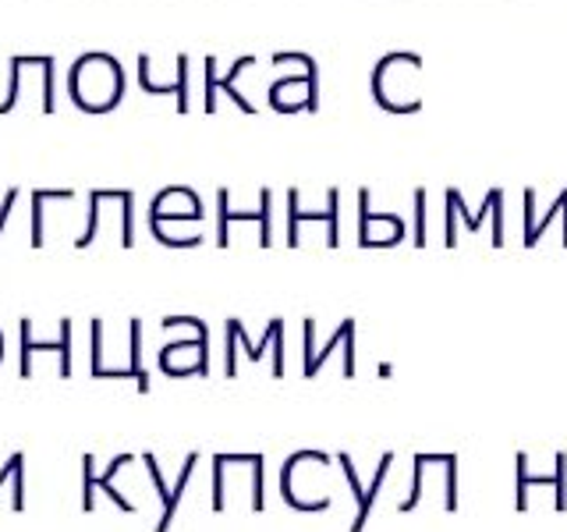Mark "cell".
<instances>
[{"mask_svg": "<svg viewBox=\"0 0 567 532\" xmlns=\"http://www.w3.org/2000/svg\"><path fill=\"white\" fill-rule=\"evenodd\" d=\"M71 96L89 114L111 111L121 96V68L106 53H85L71 68Z\"/></svg>", "mask_w": 567, "mask_h": 532, "instance_id": "1", "label": "cell"}, {"mask_svg": "<svg viewBox=\"0 0 567 532\" xmlns=\"http://www.w3.org/2000/svg\"><path fill=\"white\" fill-rule=\"evenodd\" d=\"M124 466H132V454H117L111 466H106V472H96V454H82V511L85 514H93L96 511V497L100 493H106L111 501L124 511V514H132L135 511V504H128V497H124L121 490H117V472L124 469Z\"/></svg>", "mask_w": 567, "mask_h": 532, "instance_id": "2", "label": "cell"}, {"mask_svg": "<svg viewBox=\"0 0 567 532\" xmlns=\"http://www.w3.org/2000/svg\"><path fill=\"white\" fill-rule=\"evenodd\" d=\"M18 330H22V366H18V377H22V380L32 377V369H35L32 362H35V355H40V351H58V372H61V380L71 377V319L68 316L61 319V327H58L61 334L53 337V341H40V337H35L29 316L18 319Z\"/></svg>", "mask_w": 567, "mask_h": 532, "instance_id": "3", "label": "cell"}, {"mask_svg": "<svg viewBox=\"0 0 567 532\" xmlns=\"http://www.w3.org/2000/svg\"><path fill=\"white\" fill-rule=\"evenodd\" d=\"M159 369L167 377H185V372H206V337H195V341H177L159 351Z\"/></svg>", "mask_w": 567, "mask_h": 532, "instance_id": "4", "label": "cell"}, {"mask_svg": "<svg viewBox=\"0 0 567 532\" xmlns=\"http://www.w3.org/2000/svg\"><path fill=\"white\" fill-rule=\"evenodd\" d=\"M142 461H146V469H150L153 483H156V490H159V501H164V514H159L156 532H167V525H171V519H174V511H177V501H182V493H185V487H188V475H192V469H195V461H199V454H188L185 469H182V475H177V483H174L171 490H167L164 475H159V469H156V458H153V454H142Z\"/></svg>", "mask_w": 567, "mask_h": 532, "instance_id": "5", "label": "cell"}, {"mask_svg": "<svg viewBox=\"0 0 567 532\" xmlns=\"http://www.w3.org/2000/svg\"><path fill=\"white\" fill-rule=\"evenodd\" d=\"M11 487L14 490V504L11 511L14 514H22L25 511V454L22 451H14L4 466H0V490Z\"/></svg>", "mask_w": 567, "mask_h": 532, "instance_id": "6", "label": "cell"}, {"mask_svg": "<svg viewBox=\"0 0 567 532\" xmlns=\"http://www.w3.org/2000/svg\"><path fill=\"white\" fill-rule=\"evenodd\" d=\"M50 200H58V203H71L75 200V192L71 188H35L32 192V248H43V206Z\"/></svg>", "mask_w": 567, "mask_h": 532, "instance_id": "7", "label": "cell"}, {"mask_svg": "<svg viewBox=\"0 0 567 532\" xmlns=\"http://www.w3.org/2000/svg\"><path fill=\"white\" fill-rule=\"evenodd\" d=\"M18 192H22V188H8L4 192V203H0V235H4V227H8V217H11V209L18 203Z\"/></svg>", "mask_w": 567, "mask_h": 532, "instance_id": "8", "label": "cell"}, {"mask_svg": "<svg viewBox=\"0 0 567 532\" xmlns=\"http://www.w3.org/2000/svg\"><path fill=\"white\" fill-rule=\"evenodd\" d=\"M0 359H4V334H0Z\"/></svg>", "mask_w": 567, "mask_h": 532, "instance_id": "9", "label": "cell"}]
</instances>
